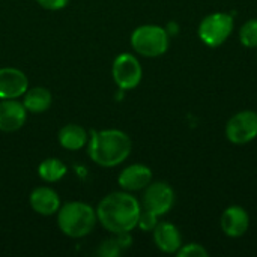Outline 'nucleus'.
Wrapping results in <instances>:
<instances>
[{"mask_svg":"<svg viewBox=\"0 0 257 257\" xmlns=\"http://www.w3.org/2000/svg\"><path fill=\"white\" fill-rule=\"evenodd\" d=\"M142 212L140 202L130 191H114L107 194L96 208L98 223L110 233L131 232L137 227Z\"/></svg>","mask_w":257,"mask_h":257,"instance_id":"f257e3e1","label":"nucleus"},{"mask_svg":"<svg viewBox=\"0 0 257 257\" xmlns=\"http://www.w3.org/2000/svg\"><path fill=\"white\" fill-rule=\"evenodd\" d=\"M133 142L130 136L120 130L93 131L87 142L89 158L101 167H116L126 161L131 155Z\"/></svg>","mask_w":257,"mask_h":257,"instance_id":"f03ea898","label":"nucleus"},{"mask_svg":"<svg viewBox=\"0 0 257 257\" xmlns=\"http://www.w3.org/2000/svg\"><path fill=\"white\" fill-rule=\"evenodd\" d=\"M96 223V209L84 202H68L57 211V226L60 232L72 239L90 235Z\"/></svg>","mask_w":257,"mask_h":257,"instance_id":"7ed1b4c3","label":"nucleus"},{"mask_svg":"<svg viewBox=\"0 0 257 257\" xmlns=\"http://www.w3.org/2000/svg\"><path fill=\"white\" fill-rule=\"evenodd\" d=\"M169 33L157 24L139 26L131 33V47L145 57H160L169 50Z\"/></svg>","mask_w":257,"mask_h":257,"instance_id":"20e7f679","label":"nucleus"},{"mask_svg":"<svg viewBox=\"0 0 257 257\" xmlns=\"http://www.w3.org/2000/svg\"><path fill=\"white\" fill-rule=\"evenodd\" d=\"M233 30V18L226 12L206 15L199 26V38L211 48L223 45Z\"/></svg>","mask_w":257,"mask_h":257,"instance_id":"39448f33","label":"nucleus"},{"mask_svg":"<svg viewBox=\"0 0 257 257\" xmlns=\"http://www.w3.org/2000/svg\"><path fill=\"white\" fill-rule=\"evenodd\" d=\"M111 75L120 90H133L140 84L143 69L136 56L130 53H122L113 60Z\"/></svg>","mask_w":257,"mask_h":257,"instance_id":"423d86ee","label":"nucleus"},{"mask_svg":"<svg viewBox=\"0 0 257 257\" xmlns=\"http://www.w3.org/2000/svg\"><path fill=\"white\" fill-rule=\"evenodd\" d=\"M226 137L233 145H247L257 137V113L244 110L230 117L226 125Z\"/></svg>","mask_w":257,"mask_h":257,"instance_id":"0eeeda50","label":"nucleus"},{"mask_svg":"<svg viewBox=\"0 0 257 257\" xmlns=\"http://www.w3.org/2000/svg\"><path fill=\"white\" fill-rule=\"evenodd\" d=\"M142 205L158 217L166 215L175 205V191L166 182H151L145 188Z\"/></svg>","mask_w":257,"mask_h":257,"instance_id":"6e6552de","label":"nucleus"},{"mask_svg":"<svg viewBox=\"0 0 257 257\" xmlns=\"http://www.w3.org/2000/svg\"><path fill=\"white\" fill-rule=\"evenodd\" d=\"M29 89L27 75L12 66L0 68V99H20Z\"/></svg>","mask_w":257,"mask_h":257,"instance_id":"1a4fd4ad","label":"nucleus"},{"mask_svg":"<svg viewBox=\"0 0 257 257\" xmlns=\"http://www.w3.org/2000/svg\"><path fill=\"white\" fill-rule=\"evenodd\" d=\"M27 120V110L23 101L0 99V131L14 133L24 126Z\"/></svg>","mask_w":257,"mask_h":257,"instance_id":"9d476101","label":"nucleus"},{"mask_svg":"<svg viewBox=\"0 0 257 257\" xmlns=\"http://www.w3.org/2000/svg\"><path fill=\"white\" fill-rule=\"evenodd\" d=\"M152 182V170L145 164H131L125 167L119 178L117 184L123 191H140L145 190Z\"/></svg>","mask_w":257,"mask_h":257,"instance_id":"9b49d317","label":"nucleus"},{"mask_svg":"<svg viewBox=\"0 0 257 257\" xmlns=\"http://www.w3.org/2000/svg\"><path fill=\"white\" fill-rule=\"evenodd\" d=\"M29 203H30V208L36 214L44 215V217L57 214V211L62 206L59 194L50 187H36L30 193Z\"/></svg>","mask_w":257,"mask_h":257,"instance_id":"f8f14e48","label":"nucleus"},{"mask_svg":"<svg viewBox=\"0 0 257 257\" xmlns=\"http://www.w3.org/2000/svg\"><path fill=\"white\" fill-rule=\"evenodd\" d=\"M250 226V217L241 206H229L221 215V229L229 238L242 236Z\"/></svg>","mask_w":257,"mask_h":257,"instance_id":"ddd939ff","label":"nucleus"},{"mask_svg":"<svg viewBox=\"0 0 257 257\" xmlns=\"http://www.w3.org/2000/svg\"><path fill=\"white\" fill-rule=\"evenodd\" d=\"M154 232V241L155 245L167 254L178 253V250L182 247V236L179 233V229L167 221L158 223L155 226Z\"/></svg>","mask_w":257,"mask_h":257,"instance_id":"4468645a","label":"nucleus"},{"mask_svg":"<svg viewBox=\"0 0 257 257\" xmlns=\"http://www.w3.org/2000/svg\"><path fill=\"white\" fill-rule=\"evenodd\" d=\"M57 140H59L60 146L66 151H80L87 145L89 134L81 125L68 123L60 128Z\"/></svg>","mask_w":257,"mask_h":257,"instance_id":"2eb2a0df","label":"nucleus"},{"mask_svg":"<svg viewBox=\"0 0 257 257\" xmlns=\"http://www.w3.org/2000/svg\"><path fill=\"white\" fill-rule=\"evenodd\" d=\"M51 102H53L51 92L42 86L29 87L26 90V93L23 95V104H24L27 113L41 114L51 107Z\"/></svg>","mask_w":257,"mask_h":257,"instance_id":"dca6fc26","label":"nucleus"},{"mask_svg":"<svg viewBox=\"0 0 257 257\" xmlns=\"http://www.w3.org/2000/svg\"><path fill=\"white\" fill-rule=\"evenodd\" d=\"M66 173H68V167L59 158H45L38 166V175L47 184L59 182L60 179L65 178Z\"/></svg>","mask_w":257,"mask_h":257,"instance_id":"f3484780","label":"nucleus"},{"mask_svg":"<svg viewBox=\"0 0 257 257\" xmlns=\"http://www.w3.org/2000/svg\"><path fill=\"white\" fill-rule=\"evenodd\" d=\"M241 44L247 48H257V18L248 20L239 30Z\"/></svg>","mask_w":257,"mask_h":257,"instance_id":"a211bd4d","label":"nucleus"},{"mask_svg":"<svg viewBox=\"0 0 257 257\" xmlns=\"http://www.w3.org/2000/svg\"><path fill=\"white\" fill-rule=\"evenodd\" d=\"M123 251V248L120 247V244H119V241L116 239V236H113V238H108V239H105L101 245H99V248H98V256L101 257H116L119 256L120 253Z\"/></svg>","mask_w":257,"mask_h":257,"instance_id":"6ab92c4d","label":"nucleus"},{"mask_svg":"<svg viewBox=\"0 0 257 257\" xmlns=\"http://www.w3.org/2000/svg\"><path fill=\"white\" fill-rule=\"evenodd\" d=\"M157 224H158V215L142 208V212H140V217L137 221V227H140L145 232H152Z\"/></svg>","mask_w":257,"mask_h":257,"instance_id":"aec40b11","label":"nucleus"},{"mask_svg":"<svg viewBox=\"0 0 257 257\" xmlns=\"http://www.w3.org/2000/svg\"><path fill=\"white\" fill-rule=\"evenodd\" d=\"M179 257H206L208 256V251L203 248V245L200 244H187V245H182L178 253Z\"/></svg>","mask_w":257,"mask_h":257,"instance_id":"412c9836","label":"nucleus"},{"mask_svg":"<svg viewBox=\"0 0 257 257\" xmlns=\"http://www.w3.org/2000/svg\"><path fill=\"white\" fill-rule=\"evenodd\" d=\"M36 2L41 8L47 11H60L69 3V0H36Z\"/></svg>","mask_w":257,"mask_h":257,"instance_id":"4be33fe9","label":"nucleus"}]
</instances>
